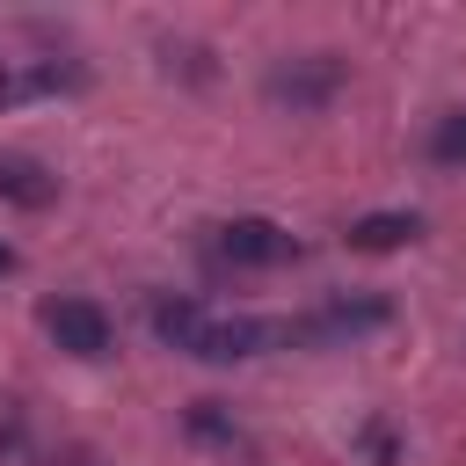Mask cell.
Listing matches in <instances>:
<instances>
[{
  "label": "cell",
  "instance_id": "9c48e42d",
  "mask_svg": "<svg viewBox=\"0 0 466 466\" xmlns=\"http://www.w3.org/2000/svg\"><path fill=\"white\" fill-rule=\"evenodd\" d=\"M430 160L437 167H466V109H444L430 124Z\"/></svg>",
  "mask_w": 466,
  "mask_h": 466
},
{
  "label": "cell",
  "instance_id": "7a4b0ae2",
  "mask_svg": "<svg viewBox=\"0 0 466 466\" xmlns=\"http://www.w3.org/2000/svg\"><path fill=\"white\" fill-rule=\"evenodd\" d=\"M386 320H393V299H379V291H335V299H320L313 313L277 320V335H284V342H313V350H342V342H357V335H379Z\"/></svg>",
  "mask_w": 466,
  "mask_h": 466
},
{
  "label": "cell",
  "instance_id": "30bf717a",
  "mask_svg": "<svg viewBox=\"0 0 466 466\" xmlns=\"http://www.w3.org/2000/svg\"><path fill=\"white\" fill-rule=\"evenodd\" d=\"M189 437H204V444H240V422L226 415V400H189Z\"/></svg>",
  "mask_w": 466,
  "mask_h": 466
},
{
  "label": "cell",
  "instance_id": "8fae6325",
  "mask_svg": "<svg viewBox=\"0 0 466 466\" xmlns=\"http://www.w3.org/2000/svg\"><path fill=\"white\" fill-rule=\"evenodd\" d=\"M7 269H15V248H7V240H0V277H7Z\"/></svg>",
  "mask_w": 466,
  "mask_h": 466
},
{
  "label": "cell",
  "instance_id": "5b68a950",
  "mask_svg": "<svg viewBox=\"0 0 466 466\" xmlns=\"http://www.w3.org/2000/svg\"><path fill=\"white\" fill-rule=\"evenodd\" d=\"M44 335H51L66 357H87V364L116 350V320H109L95 299H51V306H44Z\"/></svg>",
  "mask_w": 466,
  "mask_h": 466
},
{
  "label": "cell",
  "instance_id": "6da1fadb",
  "mask_svg": "<svg viewBox=\"0 0 466 466\" xmlns=\"http://www.w3.org/2000/svg\"><path fill=\"white\" fill-rule=\"evenodd\" d=\"M153 335L167 342V350H182V357H197V364H248V357H262L269 342H284L277 335V320H248V313H211L204 299H153Z\"/></svg>",
  "mask_w": 466,
  "mask_h": 466
},
{
  "label": "cell",
  "instance_id": "8992f818",
  "mask_svg": "<svg viewBox=\"0 0 466 466\" xmlns=\"http://www.w3.org/2000/svg\"><path fill=\"white\" fill-rule=\"evenodd\" d=\"M80 87H87L80 58H15V66H0V109L44 102V95H80Z\"/></svg>",
  "mask_w": 466,
  "mask_h": 466
},
{
  "label": "cell",
  "instance_id": "3957f363",
  "mask_svg": "<svg viewBox=\"0 0 466 466\" xmlns=\"http://www.w3.org/2000/svg\"><path fill=\"white\" fill-rule=\"evenodd\" d=\"M342 80H350V66L335 51H299V58H277L262 73V95L277 109H291V116H313V109H328L342 95Z\"/></svg>",
  "mask_w": 466,
  "mask_h": 466
},
{
  "label": "cell",
  "instance_id": "277c9868",
  "mask_svg": "<svg viewBox=\"0 0 466 466\" xmlns=\"http://www.w3.org/2000/svg\"><path fill=\"white\" fill-rule=\"evenodd\" d=\"M211 248L233 262V269H277V262H299V233H284L277 218H226L211 233Z\"/></svg>",
  "mask_w": 466,
  "mask_h": 466
},
{
  "label": "cell",
  "instance_id": "ba28073f",
  "mask_svg": "<svg viewBox=\"0 0 466 466\" xmlns=\"http://www.w3.org/2000/svg\"><path fill=\"white\" fill-rule=\"evenodd\" d=\"M0 204H22V211H44L58 204V175L29 153H0Z\"/></svg>",
  "mask_w": 466,
  "mask_h": 466
},
{
  "label": "cell",
  "instance_id": "52a82bcc",
  "mask_svg": "<svg viewBox=\"0 0 466 466\" xmlns=\"http://www.w3.org/2000/svg\"><path fill=\"white\" fill-rule=\"evenodd\" d=\"M422 233V211H364V218H350V255H393V248H408Z\"/></svg>",
  "mask_w": 466,
  "mask_h": 466
}]
</instances>
